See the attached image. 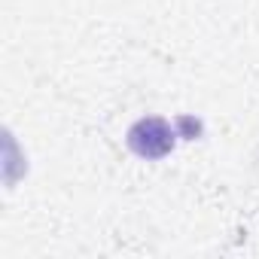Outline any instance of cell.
<instances>
[{
	"label": "cell",
	"mask_w": 259,
	"mask_h": 259,
	"mask_svg": "<svg viewBox=\"0 0 259 259\" xmlns=\"http://www.w3.org/2000/svg\"><path fill=\"white\" fill-rule=\"evenodd\" d=\"M174 128L159 119V116H150V119H141L132 125L128 132V147H132L141 159H162L174 150Z\"/></svg>",
	"instance_id": "cell-1"
}]
</instances>
